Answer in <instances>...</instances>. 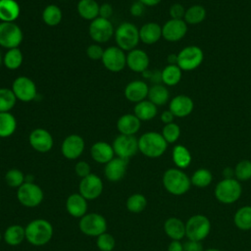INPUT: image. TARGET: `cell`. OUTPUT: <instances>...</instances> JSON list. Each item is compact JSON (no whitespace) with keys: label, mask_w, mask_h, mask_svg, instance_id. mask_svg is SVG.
<instances>
[{"label":"cell","mask_w":251,"mask_h":251,"mask_svg":"<svg viewBox=\"0 0 251 251\" xmlns=\"http://www.w3.org/2000/svg\"><path fill=\"white\" fill-rule=\"evenodd\" d=\"M25 239L34 246H42L48 243L53 235V226L43 219H36L25 227Z\"/></svg>","instance_id":"cell-1"},{"label":"cell","mask_w":251,"mask_h":251,"mask_svg":"<svg viewBox=\"0 0 251 251\" xmlns=\"http://www.w3.org/2000/svg\"><path fill=\"white\" fill-rule=\"evenodd\" d=\"M168 143L163 135L156 131H148L138 138V151L148 158H158L167 150Z\"/></svg>","instance_id":"cell-2"},{"label":"cell","mask_w":251,"mask_h":251,"mask_svg":"<svg viewBox=\"0 0 251 251\" xmlns=\"http://www.w3.org/2000/svg\"><path fill=\"white\" fill-rule=\"evenodd\" d=\"M163 185L168 192L173 195H182L186 193L191 185L190 177L180 169H168L163 175Z\"/></svg>","instance_id":"cell-3"},{"label":"cell","mask_w":251,"mask_h":251,"mask_svg":"<svg viewBox=\"0 0 251 251\" xmlns=\"http://www.w3.org/2000/svg\"><path fill=\"white\" fill-rule=\"evenodd\" d=\"M115 40L117 46L124 51H130L135 49L139 38V29L132 23H123L115 29Z\"/></svg>","instance_id":"cell-4"},{"label":"cell","mask_w":251,"mask_h":251,"mask_svg":"<svg viewBox=\"0 0 251 251\" xmlns=\"http://www.w3.org/2000/svg\"><path fill=\"white\" fill-rule=\"evenodd\" d=\"M215 197L223 204H232L236 202L242 193L239 180L233 178H224L215 187Z\"/></svg>","instance_id":"cell-5"},{"label":"cell","mask_w":251,"mask_h":251,"mask_svg":"<svg viewBox=\"0 0 251 251\" xmlns=\"http://www.w3.org/2000/svg\"><path fill=\"white\" fill-rule=\"evenodd\" d=\"M211 231L210 220L201 214L191 216L185 223V236L189 240L202 241Z\"/></svg>","instance_id":"cell-6"},{"label":"cell","mask_w":251,"mask_h":251,"mask_svg":"<svg viewBox=\"0 0 251 251\" xmlns=\"http://www.w3.org/2000/svg\"><path fill=\"white\" fill-rule=\"evenodd\" d=\"M17 198L19 202L28 208L38 206L43 200V191L39 185L32 181H25L18 187Z\"/></svg>","instance_id":"cell-7"},{"label":"cell","mask_w":251,"mask_h":251,"mask_svg":"<svg viewBox=\"0 0 251 251\" xmlns=\"http://www.w3.org/2000/svg\"><path fill=\"white\" fill-rule=\"evenodd\" d=\"M78 227L82 233L88 236H99L106 232L107 222L106 219L97 213L85 214L80 218Z\"/></svg>","instance_id":"cell-8"},{"label":"cell","mask_w":251,"mask_h":251,"mask_svg":"<svg viewBox=\"0 0 251 251\" xmlns=\"http://www.w3.org/2000/svg\"><path fill=\"white\" fill-rule=\"evenodd\" d=\"M23 31L15 23H0V46L8 49L18 48L23 41Z\"/></svg>","instance_id":"cell-9"},{"label":"cell","mask_w":251,"mask_h":251,"mask_svg":"<svg viewBox=\"0 0 251 251\" xmlns=\"http://www.w3.org/2000/svg\"><path fill=\"white\" fill-rule=\"evenodd\" d=\"M204 54L198 46H187L177 54L176 65L181 71H192L198 68L203 62Z\"/></svg>","instance_id":"cell-10"},{"label":"cell","mask_w":251,"mask_h":251,"mask_svg":"<svg viewBox=\"0 0 251 251\" xmlns=\"http://www.w3.org/2000/svg\"><path fill=\"white\" fill-rule=\"evenodd\" d=\"M88 32L93 41L96 43H104L113 37L115 29L110 20L98 17L90 22Z\"/></svg>","instance_id":"cell-11"},{"label":"cell","mask_w":251,"mask_h":251,"mask_svg":"<svg viewBox=\"0 0 251 251\" xmlns=\"http://www.w3.org/2000/svg\"><path fill=\"white\" fill-rule=\"evenodd\" d=\"M103 66L110 72L119 73L126 66V55L124 50L118 46H110L104 49L102 56Z\"/></svg>","instance_id":"cell-12"},{"label":"cell","mask_w":251,"mask_h":251,"mask_svg":"<svg viewBox=\"0 0 251 251\" xmlns=\"http://www.w3.org/2000/svg\"><path fill=\"white\" fill-rule=\"evenodd\" d=\"M117 157L128 160L138 151V139L134 135L119 134L112 143Z\"/></svg>","instance_id":"cell-13"},{"label":"cell","mask_w":251,"mask_h":251,"mask_svg":"<svg viewBox=\"0 0 251 251\" xmlns=\"http://www.w3.org/2000/svg\"><path fill=\"white\" fill-rule=\"evenodd\" d=\"M11 89L13 90L17 100L22 102H30L37 94L36 85L33 80L25 75L18 76L14 80Z\"/></svg>","instance_id":"cell-14"},{"label":"cell","mask_w":251,"mask_h":251,"mask_svg":"<svg viewBox=\"0 0 251 251\" xmlns=\"http://www.w3.org/2000/svg\"><path fill=\"white\" fill-rule=\"evenodd\" d=\"M79 194L86 200H94L98 198L103 190L102 179L95 174H90L81 178L78 185Z\"/></svg>","instance_id":"cell-15"},{"label":"cell","mask_w":251,"mask_h":251,"mask_svg":"<svg viewBox=\"0 0 251 251\" xmlns=\"http://www.w3.org/2000/svg\"><path fill=\"white\" fill-rule=\"evenodd\" d=\"M28 142L30 146L37 152L46 153L53 147V137L51 133L45 128H35L28 136Z\"/></svg>","instance_id":"cell-16"},{"label":"cell","mask_w":251,"mask_h":251,"mask_svg":"<svg viewBox=\"0 0 251 251\" xmlns=\"http://www.w3.org/2000/svg\"><path fill=\"white\" fill-rule=\"evenodd\" d=\"M84 140L78 134H70L62 142L61 151L65 158L69 160L77 159L84 150Z\"/></svg>","instance_id":"cell-17"},{"label":"cell","mask_w":251,"mask_h":251,"mask_svg":"<svg viewBox=\"0 0 251 251\" xmlns=\"http://www.w3.org/2000/svg\"><path fill=\"white\" fill-rule=\"evenodd\" d=\"M187 32V24L184 20L171 19L162 26V36L170 42H176L184 37Z\"/></svg>","instance_id":"cell-18"},{"label":"cell","mask_w":251,"mask_h":251,"mask_svg":"<svg viewBox=\"0 0 251 251\" xmlns=\"http://www.w3.org/2000/svg\"><path fill=\"white\" fill-rule=\"evenodd\" d=\"M127 163L128 160L120 157H114L111 161L105 164L104 175L106 178L114 182L121 180L126 173Z\"/></svg>","instance_id":"cell-19"},{"label":"cell","mask_w":251,"mask_h":251,"mask_svg":"<svg viewBox=\"0 0 251 251\" xmlns=\"http://www.w3.org/2000/svg\"><path fill=\"white\" fill-rule=\"evenodd\" d=\"M126 66L135 73H143L149 67V57L142 49H132L126 54Z\"/></svg>","instance_id":"cell-20"},{"label":"cell","mask_w":251,"mask_h":251,"mask_svg":"<svg viewBox=\"0 0 251 251\" xmlns=\"http://www.w3.org/2000/svg\"><path fill=\"white\" fill-rule=\"evenodd\" d=\"M149 87L147 83L143 80L135 79L128 82L125 88L126 98L133 103H138L148 96Z\"/></svg>","instance_id":"cell-21"},{"label":"cell","mask_w":251,"mask_h":251,"mask_svg":"<svg viewBox=\"0 0 251 251\" xmlns=\"http://www.w3.org/2000/svg\"><path fill=\"white\" fill-rule=\"evenodd\" d=\"M193 107L194 103L189 96L176 95L171 100L169 110L174 114L175 117L184 118L192 112Z\"/></svg>","instance_id":"cell-22"},{"label":"cell","mask_w":251,"mask_h":251,"mask_svg":"<svg viewBox=\"0 0 251 251\" xmlns=\"http://www.w3.org/2000/svg\"><path fill=\"white\" fill-rule=\"evenodd\" d=\"M90 155L95 162L100 164H107L114 158L115 152L113 146L108 142L97 141L91 146Z\"/></svg>","instance_id":"cell-23"},{"label":"cell","mask_w":251,"mask_h":251,"mask_svg":"<svg viewBox=\"0 0 251 251\" xmlns=\"http://www.w3.org/2000/svg\"><path fill=\"white\" fill-rule=\"evenodd\" d=\"M141 121L134 114H125L117 121V128L120 134L134 135L140 128Z\"/></svg>","instance_id":"cell-24"},{"label":"cell","mask_w":251,"mask_h":251,"mask_svg":"<svg viewBox=\"0 0 251 251\" xmlns=\"http://www.w3.org/2000/svg\"><path fill=\"white\" fill-rule=\"evenodd\" d=\"M66 208L71 216L75 218H81L87 211L86 199L79 193H73L67 198Z\"/></svg>","instance_id":"cell-25"},{"label":"cell","mask_w":251,"mask_h":251,"mask_svg":"<svg viewBox=\"0 0 251 251\" xmlns=\"http://www.w3.org/2000/svg\"><path fill=\"white\" fill-rule=\"evenodd\" d=\"M162 37V26L157 23H147L139 28V38L144 44L151 45Z\"/></svg>","instance_id":"cell-26"},{"label":"cell","mask_w":251,"mask_h":251,"mask_svg":"<svg viewBox=\"0 0 251 251\" xmlns=\"http://www.w3.org/2000/svg\"><path fill=\"white\" fill-rule=\"evenodd\" d=\"M21 14V7L16 0H0V22H15Z\"/></svg>","instance_id":"cell-27"},{"label":"cell","mask_w":251,"mask_h":251,"mask_svg":"<svg viewBox=\"0 0 251 251\" xmlns=\"http://www.w3.org/2000/svg\"><path fill=\"white\" fill-rule=\"evenodd\" d=\"M164 230L172 240H180L185 236V224L178 218L171 217L166 220Z\"/></svg>","instance_id":"cell-28"},{"label":"cell","mask_w":251,"mask_h":251,"mask_svg":"<svg viewBox=\"0 0 251 251\" xmlns=\"http://www.w3.org/2000/svg\"><path fill=\"white\" fill-rule=\"evenodd\" d=\"M99 7L95 0H79L76 6L78 15L86 21H93L99 17Z\"/></svg>","instance_id":"cell-29"},{"label":"cell","mask_w":251,"mask_h":251,"mask_svg":"<svg viewBox=\"0 0 251 251\" xmlns=\"http://www.w3.org/2000/svg\"><path fill=\"white\" fill-rule=\"evenodd\" d=\"M157 113V106L146 99L136 103L133 108V114L140 121H150L156 117Z\"/></svg>","instance_id":"cell-30"},{"label":"cell","mask_w":251,"mask_h":251,"mask_svg":"<svg viewBox=\"0 0 251 251\" xmlns=\"http://www.w3.org/2000/svg\"><path fill=\"white\" fill-rule=\"evenodd\" d=\"M147 97L148 100L156 106H162L168 102L170 98V92L165 85L157 83L149 88Z\"/></svg>","instance_id":"cell-31"},{"label":"cell","mask_w":251,"mask_h":251,"mask_svg":"<svg viewBox=\"0 0 251 251\" xmlns=\"http://www.w3.org/2000/svg\"><path fill=\"white\" fill-rule=\"evenodd\" d=\"M25 238V229L20 225H12L4 232V240L8 245L17 246Z\"/></svg>","instance_id":"cell-32"},{"label":"cell","mask_w":251,"mask_h":251,"mask_svg":"<svg viewBox=\"0 0 251 251\" xmlns=\"http://www.w3.org/2000/svg\"><path fill=\"white\" fill-rule=\"evenodd\" d=\"M173 161L178 169H185L191 163V154L183 145H176L173 149Z\"/></svg>","instance_id":"cell-33"},{"label":"cell","mask_w":251,"mask_h":251,"mask_svg":"<svg viewBox=\"0 0 251 251\" xmlns=\"http://www.w3.org/2000/svg\"><path fill=\"white\" fill-rule=\"evenodd\" d=\"M17 128V120L10 112L0 113V137L11 136Z\"/></svg>","instance_id":"cell-34"},{"label":"cell","mask_w":251,"mask_h":251,"mask_svg":"<svg viewBox=\"0 0 251 251\" xmlns=\"http://www.w3.org/2000/svg\"><path fill=\"white\" fill-rule=\"evenodd\" d=\"M234 225L241 230L251 229V206L240 207L233 217Z\"/></svg>","instance_id":"cell-35"},{"label":"cell","mask_w":251,"mask_h":251,"mask_svg":"<svg viewBox=\"0 0 251 251\" xmlns=\"http://www.w3.org/2000/svg\"><path fill=\"white\" fill-rule=\"evenodd\" d=\"M162 82L166 85L174 86L181 79V70L177 65H168L161 72Z\"/></svg>","instance_id":"cell-36"},{"label":"cell","mask_w":251,"mask_h":251,"mask_svg":"<svg viewBox=\"0 0 251 251\" xmlns=\"http://www.w3.org/2000/svg\"><path fill=\"white\" fill-rule=\"evenodd\" d=\"M63 14L60 7L54 4L46 6L42 12V20L49 26H55L62 21Z\"/></svg>","instance_id":"cell-37"},{"label":"cell","mask_w":251,"mask_h":251,"mask_svg":"<svg viewBox=\"0 0 251 251\" xmlns=\"http://www.w3.org/2000/svg\"><path fill=\"white\" fill-rule=\"evenodd\" d=\"M24 61V56L19 48L8 49L3 57L4 66L11 71L19 69Z\"/></svg>","instance_id":"cell-38"},{"label":"cell","mask_w":251,"mask_h":251,"mask_svg":"<svg viewBox=\"0 0 251 251\" xmlns=\"http://www.w3.org/2000/svg\"><path fill=\"white\" fill-rule=\"evenodd\" d=\"M206 18V9L201 5H193L185 10L184 22L189 25H198Z\"/></svg>","instance_id":"cell-39"},{"label":"cell","mask_w":251,"mask_h":251,"mask_svg":"<svg viewBox=\"0 0 251 251\" xmlns=\"http://www.w3.org/2000/svg\"><path fill=\"white\" fill-rule=\"evenodd\" d=\"M212 179H213L212 173L208 169H204V168L196 170L190 177L191 184L200 188L207 187L212 182Z\"/></svg>","instance_id":"cell-40"},{"label":"cell","mask_w":251,"mask_h":251,"mask_svg":"<svg viewBox=\"0 0 251 251\" xmlns=\"http://www.w3.org/2000/svg\"><path fill=\"white\" fill-rule=\"evenodd\" d=\"M147 205V200L143 194L140 193H134L130 195L126 203V209L134 214L141 213Z\"/></svg>","instance_id":"cell-41"},{"label":"cell","mask_w":251,"mask_h":251,"mask_svg":"<svg viewBox=\"0 0 251 251\" xmlns=\"http://www.w3.org/2000/svg\"><path fill=\"white\" fill-rule=\"evenodd\" d=\"M17 98L10 88H0V113L10 112L16 104Z\"/></svg>","instance_id":"cell-42"},{"label":"cell","mask_w":251,"mask_h":251,"mask_svg":"<svg viewBox=\"0 0 251 251\" xmlns=\"http://www.w3.org/2000/svg\"><path fill=\"white\" fill-rule=\"evenodd\" d=\"M234 176L239 181H246L251 178V161L241 160L234 168Z\"/></svg>","instance_id":"cell-43"},{"label":"cell","mask_w":251,"mask_h":251,"mask_svg":"<svg viewBox=\"0 0 251 251\" xmlns=\"http://www.w3.org/2000/svg\"><path fill=\"white\" fill-rule=\"evenodd\" d=\"M161 134L167 143H175L180 136V127L175 123L167 124L164 126Z\"/></svg>","instance_id":"cell-44"},{"label":"cell","mask_w":251,"mask_h":251,"mask_svg":"<svg viewBox=\"0 0 251 251\" xmlns=\"http://www.w3.org/2000/svg\"><path fill=\"white\" fill-rule=\"evenodd\" d=\"M5 181L11 187H20L25 182V176L18 169H11L5 175Z\"/></svg>","instance_id":"cell-45"},{"label":"cell","mask_w":251,"mask_h":251,"mask_svg":"<svg viewBox=\"0 0 251 251\" xmlns=\"http://www.w3.org/2000/svg\"><path fill=\"white\" fill-rule=\"evenodd\" d=\"M96 244L101 251H112L115 247L116 241L113 235H111L110 233L104 232L99 236H97Z\"/></svg>","instance_id":"cell-46"},{"label":"cell","mask_w":251,"mask_h":251,"mask_svg":"<svg viewBox=\"0 0 251 251\" xmlns=\"http://www.w3.org/2000/svg\"><path fill=\"white\" fill-rule=\"evenodd\" d=\"M104 53V49L98 44V43H94V44H90L87 49H86V55L90 60L93 61H97V60H101L102 56Z\"/></svg>","instance_id":"cell-47"},{"label":"cell","mask_w":251,"mask_h":251,"mask_svg":"<svg viewBox=\"0 0 251 251\" xmlns=\"http://www.w3.org/2000/svg\"><path fill=\"white\" fill-rule=\"evenodd\" d=\"M75 174L80 176L81 178L87 176L88 175L91 174V168L89 166V164L85 161H79L75 164Z\"/></svg>","instance_id":"cell-48"},{"label":"cell","mask_w":251,"mask_h":251,"mask_svg":"<svg viewBox=\"0 0 251 251\" xmlns=\"http://www.w3.org/2000/svg\"><path fill=\"white\" fill-rule=\"evenodd\" d=\"M170 16L172 19L175 20H182V18H184V14H185V9L184 7L179 4V3H176L173 4L170 7Z\"/></svg>","instance_id":"cell-49"},{"label":"cell","mask_w":251,"mask_h":251,"mask_svg":"<svg viewBox=\"0 0 251 251\" xmlns=\"http://www.w3.org/2000/svg\"><path fill=\"white\" fill-rule=\"evenodd\" d=\"M183 251H204L201 241L187 240L183 243Z\"/></svg>","instance_id":"cell-50"},{"label":"cell","mask_w":251,"mask_h":251,"mask_svg":"<svg viewBox=\"0 0 251 251\" xmlns=\"http://www.w3.org/2000/svg\"><path fill=\"white\" fill-rule=\"evenodd\" d=\"M113 15V7L109 3H103L99 7V17L103 19H110Z\"/></svg>","instance_id":"cell-51"},{"label":"cell","mask_w":251,"mask_h":251,"mask_svg":"<svg viewBox=\"0 0 251 251\" xmlns=\"http://www.w3.org/2000/svg\"><path fill=\"white\" fill-rule=\"evenodd\" d=\"M144 9H145V6L137 0L131 4L129 8V12L133 17H140L143 15Z\"/></svg>","instance_id":"cell-52"},{"label":"cell","mask_w":251,"mask_h":251,"mask_svg":"<svg viewBox=\"0 0 251 251\" xmlns=\"http://www.w3.org/2000/svg\"><path fill=\"white\" fill-rule=\"evenodd\" d=\"M160 119H161V121H162L165 125H167V124L174 123L175 116H174V114H173L170 110H167V111H164V112L161 114Z\"/></svg>","instance_id":"cell-53"},{"label":"cell","mask_w":251,"mask_h":251,"mask_svg":"<svg viewBox=\"0 0 251 251\" xmlns=\"http://www.w3.org/2000/svg\"><path fill=\"white\" fill-rule=\"evenodd\" d=\"M168 251H183V244L179 240H172L168 246Z\"/></svg>","instance_id":"cell-54"},{"label":"cell","mask_w":251,"mask_h":251,"mask_svg":"<svg viewBox=\"0 0 251 251\" xmlns=\"http://www.w3.org/2000/svg\"><path fill=\"white\" fill-rule=\"evenodd\" d=\"M223 176L224 178H233L234 176V170H232L231 168H225L223 171Z\"/></svg>","instance_id":"cell-55"},{"label":"cell","mask_w":251,"mask_h":251,"mask_svg":"<svg viewBox=\"0 0 251 251\" xmlns=\"http://www.w3.org/2000/svg\"><path fill=\"white\" fill-rule=\"evenodd\" d=\"M138 1L141 2L145 7H146V6L152 7V6L158 5L162 0H138Z\"/></svg>","instance_id":"cell-56"},{"label":"cell","mask_w":251,"mask_h":251,"mask_svg":"<svg viewBox=\"0 0 251 251\" xmlns=\"http://www.w3.org/2000/svg\"><path fill=\"white\" fill-rule=\"evenodd\" d=\"M169 65H176L177 63V54H170L168 56Z\"/></svg>","instance_id":"cell-57"},{"label":"cell","mask_w":251,"mask_h":251,"mask_svg":"<svg viewBox=\"0 0 251 251\" xmlns=\"http://www.w3.org/2000/svg\"><path fill=\"white\" fill-rule=\"evenodd\" d=\"M142 74V76L144 77V78H148V79H150L151 78V75H152V71H149L148 69L147 70H145L143 73H141Z\"/></svg>","instance_id":"cell-58"},{"label":"cell","mask_w":251,"mask_h":251,"mask_svg":"<svg viewBox=\"0 0 251 251\" xmlns=\"http://www.w3.org/2000/svg\"><path fill=\"white\" fill-rule=\"evenodd\" d=\"M204 251H221L220 249H217V248H209V249H206Z\"/></svg>","instance_id":"cell-59"},{"label":"cell","mask_w":251,"mask_h":251,"mask_svg":"<svg viewBox=\"0 0 251 251\" xmlns=\"http://www.w3.org/2000/svg\"><path fill=\"white\" fill-rule=\"evenodd\" d=\"M2 62H3V58H2V55H1V52H0V66H1Z\"/></svg>","instance_id":"cell-60"},{"label":"cell","mask_w":251,"mask_h":251,"mask_svg":"<svg viewBox=\"0 0 251 251\" xmlns=\"http://www.w3.org/2000/svg\"><path fill=\"white\" fill-rule=\"evenodd\" d=\"M1 239H2V234H1V232H0V241H1Z\"/></svg>","instance_id":"cell-61"},{"label":"cell","mask_w":251,"mask_h":251,"mask_svg":"<svg viewBox=\"0 0 251 251\" xmlns=\"http://www.w3.org/2000/svg\"><path fill=\"white\" fill-rule=\"evenodd\" d=\"M62 1H66V0H62Z\"/></svg>","instance_id":"cell-62"}]
</instances>
